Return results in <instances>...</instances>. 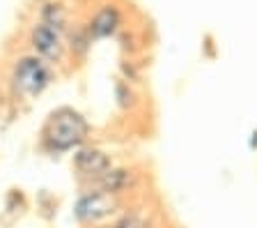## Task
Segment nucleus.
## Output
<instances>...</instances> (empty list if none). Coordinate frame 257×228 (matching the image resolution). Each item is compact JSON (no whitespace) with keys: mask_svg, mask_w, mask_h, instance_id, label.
Masks as SVG:
<instances>
[{"mask_svg":"<svg viewBox=\"0 0 257 228\" xmlns=\"http://www.w3.org/2000/svg\"><path fill=\"white\" fill-rule=\"evenodd\" d=\"M94 127L90 118L71 104H60L51 109L37 131V150L46 157L60 159L71 155L76 147L92 141Z\"/></svg>","mask_w":257,"mask_h":228,"instance_id":"1","label":"nucleus"},{"mask_svg":"<svg viewBox=\"0 0 257 228\" xmlns=\"http://www.w3.org/2000/svg\"><path fill=\"white\" fill-rule=\"evenodd\" d=\"M58 79L60 69L48 65L39 55L30 53V51L14 53L12 60L7 62L5 81H3L5 102L14 109H21L26 104H32L35 99H39L46 90H51L58 83Z\"/></svg>","mask_w":257,"mask_h":228,"instance_id":"2","label":"nucleus"},{"mask_svg":"<svg viewBox=\"0 0 257 228\" xmlns=\"http://www.w3.org/2000/svg\"><path fill=\"white\" fill-rule=\"evenodd\" d=\"M131 201L119 198V196H110L106 191H99L94 187H85L78 189L71 205V219L78 228H99L115 219Z\"/></svg>","mask_w":257,"mask_h":228,"instance_id":"3","label":"nucleus"},{"mask_svg":"<svg viewBox=\"0 0 257 228\" xmlns=\"http://www.w3.org/2000/svg\"><path fill=\"white\" fill-rule=\"evenodd\" d=\"M115 164H117L115 152L92 141L76 147L69 155V166H71V173H74L78 189L90 187L94 180H99L103 173H108Z\"/></svg>","mask_w":257,"mask_h":228,"instance_id":"4","label":"nucleus"},{"mask_svg":"<svg viewBox=\"0 0 257 228\" xmlns=\"http://www.w3.org/2000/svg\"><path fill=\"white\" fill-rule=\"evenodd\" d=\"M26 51L39 55L55 69H64L71 62L69 53H67V44H64V35L37 19H32L26 30Z\"/></svg>","mask_w":257,"mask_h":228,"instance_id":"5","label":"nucleus"},{"mask_svg":"<svg viewBox=\"0 0 257 228\" xmlns=\"http://www.w3.org/2000/svg\"><path fill=\"white\" fill-rule=\"evenodd\" d=\"M147 173L136 162H117L108 173H103L99 180H94L90 187L99 191H106L110 196H119L126 201H136V194L145 187ZM85 189V187H83Z\"/></svg>","mask_w":257,"mask_h":228,"instance_id":"6","label":"nucleus"},{"mask_svg":"<svg viewBox=\"0 0 257 228\" xmlns=\"http://www.w3.org/2000/svg\"><path fill=\"white\" fill-rule=\"evenodd\" d=\"M83 23H85L90 37L94 39V44L103 42V39H110V37H117L124 30V10L117 3L106 0L94 12H90V17Z\"/></svg>","mask_w":257,"mask_h":228,"instance_id":"7","label":"nucleus"},{"mask_svg":"<svg viewBox=\"0 0 257 228\" xmlns=\"http://www.w3.org/2000/svg\"><path fill=\"white\" fill-rule=\"evenodd\" d=\"M99 228H161V223L152 207H140L138 201H131L117 217Z\"/></svg>","mask_w":257,"mask_h":228,"instance_id":"8","label":"nucleus"},{"mask_svg":"<svg viewBox=\"0 0 257 228\" xmlns=\"http://www.w3.org/2000/svg\"><path fill=\"white\" fill-rule=\"evenodd\" d=\"M64 44H67V53L69 60L76 65H83L92 53V46H94V39L90 37L87 28L83 21H74L69 26V30L64 33Z\"/></svg>","mask_w":257,"mask_h":228,"instance_id":"9","label":"nucleus"},{"mask_svg":"<svg viewBox=\"0 0 257 228\" xmlns=\"http://www.w3.org/2000/svg\"><path fill=\"white\" fill-rule=\"evenodd\" d=\"M37 21L46 23V26L55 28V30H60V33H67L69 30V26L74 23V19H71V10L69 5L64 3V0H39L37 5Z\"/></svg>","mask_w":257,"mask_h":228,"instance_id":"10","label":"nucleus"},{"mask_svg":"<svg viewBox=\"0 0 257 228\" xmlns=\"http://www.w3.org/2000/svg\"><path fill=\"white\" fill-rule=\"evenodd\" d=\"M30 210V201L28 194L19 187H10L3 198V210H0V223L3 226H14L19 219L26 217V212Z\"/></svg>","mask_w":257,"mask_h":228,"instance_id":"11","label":"nucleus"},{"mask_svg":"<svg viewBox=\"0 0 257 228\" xmlns=\"http://www.w3.org/2000/svg\"><path fill=\"white\" fill-rule=\"evenodd\" d=\"M112 99H115V106H117L119 113L124 115H134L143 109V95L138 93V88L134 83L124 81V79H115L112 81Z\"/></svg>","mask_w":257,"mask_h":228,"instance_id":"12","label":"nucleus"},{"mask_svg":"<svg viewBox=\"0 0 257 228\" xmlns=\"http://www.w3.org/2000/svg\"><path fill=\"white\" fill-rule=\"evenodd\" d=\"M35 205H37V214L42 219H46V221H55V217H58V207H60V201H58V196L55 194H51L48 189L37 191Z\"/></svg>","mask_w":257,"mask_h":228,"instance_id":"13","label":"nucleus"},{"mask_svg":"<svg viewBox=\"0 0 257 228\" xmlns=\"http://www.w3.org/2000/svg\"><path fill=\"white\" fill-rule=\"evenodd\" d=\"M119 79L138 86V83L143 81V69L138 67L136 60H122V62H119Z\"/></svg>","mask_w":257,"mask_h":228,"instance_id":"14","label":"nucleus"},{"mask_svg":"<svg viewBox=\"0 0 257 228\" xmlns=\"http://www.w3.org/2000/svg\"><path fill=\"white\" fill-rule=\"evenodd\" d=\"M117 37H119V46H122V49L126 51L128 55H136L140 49H143V46L138 44V35H136L134 28H128V30L124 28V30L117 35Z\"/></svg>","mask_w":257,"mask_h":228,"instance_id":"15","label":"nucleus"},{"mask_svg":"<svg viewBox=\"0 0 257 228\" xmlns=\"http://www.w3.org/2000/svg\"><path fill=\"white\" fill-rule=\"evenodd\" d=\"M248 150L257 152V127L250 131V136H248Z\"/></svg>","mask_w":257,"mask_h":228,"instance_id":"16","label":"nucleus"}]
</instances>
